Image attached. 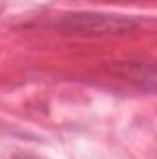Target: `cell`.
<instances>
[{
	"label": "cell",
	"mask_w": 157,
	"mask_h": 159,
	"mask_svg": "<svg viewBox=\"0 0 157 159\" xmlns=\"http://www.w3.org/2000/svg\"><path fill=\"white\" fill-rule=\"evenodd\" d=\"M65 30L91 34V35H105V34H124L135 28V19L105 15V13H70L65 20H59Z\"/></svg>",
	"instance_id": "6da1fadb"
},
{
	"label": "cell",
	"mask_w": 157,
	"mask_h": 159,
	"mask_svg": "<svg viewBox=\"0 0 157 159\" xmlns=\"http://www.w3.org/2000/svg\"><path fill=\"white\" fill-rule=\"evenodd\" d=\"M13 159H39V157H35V156H30V154H17Z\"/></svg>",
	"instance_id": "7a4b0ae2"
}]
</instances>
